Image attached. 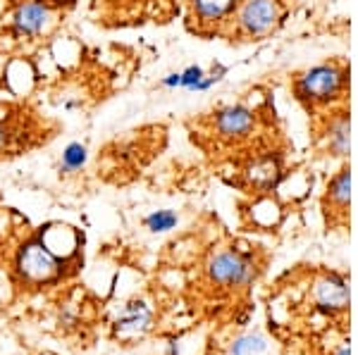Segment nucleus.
Segmentation results:
<instances>
[{
	"label": "nucleus",
	"mask_w": 358,
	"mask_h": 355,
	"mask_svg": "<svg viewBox=\"0 0 358 355\" xmlns=\"http://www.w3.org/2000/svg\"><path fill=\"white\" fill-rule=\"evenodd\" d=\"M258 114L248 105H224L220 110L213 112V131L220 141L227 143H241L256 131Z\"/></svg>",
	"instance_id": "nucleus-6"
},
{
	"label": "nucleus",
	"mask_w": 358,
	"mask_h": 355,
	"mask_svg": "<svg viewBox=\"0 0 358 355\" xmlns=\"http://www.w3.org/2000/svg\"><path fill=\"white\" fill-rule=\"evenodd\" d=\"M86 146L84 143H69V146L62 151V160H60V169L72 174V172H79L86 165Z\"/></svg>",
	"instance_id": "nucleus-15"
},
{
	"label": "nucleus",
	"mask_w": 358,
	"mask_h": 355,
	"mask_svg": "<svg viewBox=\"0 0 358 355\" xmlns=\"http://www.w3.org/2000/svg\"><path fill=\"white\" fill-rule=\"evenodd\" d=\"M268 348V341L261 334H241L229 346V355H261Z\"/></svg>",
	"instance_id": "nucleus-13"
},
{
	"label": "nucleus",
	"mask_w": 358,
	"mask_h": 355,
	"mask_svg": "<svg viewBox=\"0 0 358 355\" xmlns=\"http://www.w3.org/2000/svg\"><path fill=\"white\" fill-rule=\"evenodd\" d=\"M48 22V8L41 0H29L17 8L13 17V29L17 36H36Z\"/></svg>",
	"instance_id": "nucleus-11"
},
{
	"label": "nucleus",
	"mask_w": 358,
	"mask_h": 355,
	"mask_svg": "<svg viewBox=\"0 0 358 355\" xmlns=\"http://www.w3.org/2000/svg\"><path fill=\"white\" fill-rule=\"evenodd\" d=\"M13 139H15L13 129H10L5 122H0V156H5V151H10V143H13Z\"/></svg>",
	"instance_id": "nucleus-17"
},
{
	"label": "nucleus",
	"mask_w": 358,
	"mask_h": 355,
	"mask_svg": "<svg viewBox=\"0 0 358 355\" xmlns=\"http://www.w3.org/2000/svg\"><path fill=\"white\" fill-rule=\"evenodd\" d=\"M322 114L320 122V143H322V153L332 160L346 163L351 153V114L349 107L339 105L332 107Z\"/></svg>",
	"instance_id": "nucleus-5"
},
{
	"label": "nucleus",
	"mask_w": 358,
	"mask_h": 355,
	"mask_svg": "<svg viewBox=\"0 0 358 355\" xmlns=\"http://www.w3.org/2000/svg\"><path fill=\"white\" fill-rule=\"evenodd\" d=\"M203 74H206V70L201 65H189L187 70L179 72V89L194 91L201 79H203Z\"/></svg>",
	"instance_id": "nucleus-16"
},
{
	"label": "nucleus",
	"mask_w": 358,
	"mask_h": 355,
	"mask_svg": "<svg viewBox=\"0 0 358 355\" xmlns=\"http://www.w3.org/2000/svg\"><path fill=\"white\" fill-rule=\"evenodd\" d=\"M160 86H165V89H179V72H172L163 77L160 79Z\"/></svg>",
	"instance_id": "nucleus-18"
},
{
	"label": "nucleus",
	"mask_w": 358,
	"mask_h": 355,
	"mask_svg": "<svg viewBox=\"0 0 358 355\" xmlns=\"http://www.w3.org/2000/svg\"><path fill=\"white\" fill-rule=\"evenodd\" d=\"M206 277L215 289L222 291L246 289L256 279V262L239 248H222L210 255L206 265Z\"/></svg>",
	"instance_id": "nucleus-3"
},
{
	"label": "nucleus",
	"mask_w": 358,
	"mask_h": 355,
	"mask_svg": "<svg viewBox=\"0 0 358 355\" xmlns=\"http://www.w3.org/2000/svg\"><path fill=\"white\" fill-rule=\"evenodd\" d=\"M179 217L175 210H155V213L143 217V227L148 229L151 234H165V232H172L177 227Z\"/></svg>",
	"instance_id": "nucleus-14"
},
{
	"label": "nucleus",
	"mask_w": 358,
	"mask_h": 355,
	"mask_svg": "<svg viewBox=\"0 0 358 355\" xmlns=\"http://www.w3.org/2000/svg\"><path fill=\"white\" fill-rule=\"evenodd\" d=\"M313 303L322 312H344L349 308V284L342 274H322L313 286Z\"/></svg>",
	"instance_id": "nucleus-8"
},
{
	"label": "nucleus",
	"mask_w": 358,
	"mask_h": 355,
	"mask_svg": "<svg viewBox=\"0 0 358 355\" xmlns=\"http://www.w3.org/2000/svg\"><path fill=\"white\" fill-rule=\"evenodd\" d=\"M330 355H351V351H349V346H346V343H342V346L334 348Z\"/></svg>",
	"instance_id": "nucleus-19"
},
{
	"label": "nucleus",
	"mask_w": 358,
	"mask_h": 355,
	"mask_svg": "<svg viewBox=\"0 0 358 355\" xmlns=\"http://www.w3.org/2000/svg\"><path fill=\"white\" fill-rule=\"evenodd\" d=\"M153 324V310L151 305H146V301H129L124 303L120 317L115 319V331L117 334H143Z\"/></svg>",
	"instance_id": "nucleus-10"
},
{
	"label": "nucleus",
	"mask_w": 358,
	"mask_h": 355,
	"mask_svg": "<svg viewBox=\"0 0 358 355\" xmlns=\"http://www.w3.org/2000/svg\"><path fill=\"white\" fill-rule=\"evenodd\" d=\"M349 203H351V167L346 163L339 165V169L327 181L322 208L332 225H346L349 220Z\"/></svg>",
	"instance_id": "nucleus-7"
},
{
	"label": "nucleus",
	"mask_w": 358,
	"mask_h": 355,
	"mask_svg": "<svg viewBox=\"0 0 358 355\" xmlns=\"http://www.w3.org/2000/svg\"><path fill=\"white\" fill-rule=\"evenodd\" d=\"M241 0H192V13L199 24H222L236 13Z\"/></svg>",
	"instance_id": "nucleus-12"
},
{
	"label": "nucleus",
	"mask_w": 358,
	"mask_h": 355,
	"mask_svg": "<svg viewBox=\"0 0 358 355\" xmlns=\"http://www.w3.org/2000/svg\"><path fill=\"white\" fill-rule=\"evenodd\" d=\"M292 93L308 112L320 114L344 105L349 93V67L339 60H327L294 74Z\"/></svg>",
	"instance_id": "nucleus-1"
},
{
	"label": "nucleus",
	"mask_w": 358,
	"mask_h": 355,
	"mask_svg": "<svg viewBox=\"0 0 358 355\" xmlns=\"http://www.w3.org/2000/svg\"><path fill=\"white\" fill-rule=\"evenodd\" d=\"M17 274L29 286H48L62 279L65 272V260L57 257L53 250L45 246L41 239L27 241L17 253L15 260Z\"/></svg>",
	"instance_id": "nucleus-2"
},
{
	"label": "nucleus",
	"mask_w": 358,
	"mask_h": 355,
	"mask_svg": "<svg viewBox=\"0 0 358 355\" xmlns=\"http://www.w3.org/2000/svg\"><path fill=\"white\" fill-rule=\"evenodd\" d=\"M236 31L246 38H263L273 33L285 20L282 0H241L234 13Z\"/></svg>",
	"instance_id": "nucleus-4"
},
{
	"label": "nucleus",
	"mask_w": 358,
	"mask_h": 355,
	"mask_svg": "<svg viewBox=\"0 0 358 355\" xmlns=\"http://www.w3.org/2000/svg\"><path fill=\"white\" fill-rule=\"evenodd\" d=\"M282 172H285L282 158L277 153H265V156L251 160V165L246 167L244 174L251 188H256V191H273L280 184Z\"/></svg>",
	"instance_id": "nucleus-9"
}]
</instances>
